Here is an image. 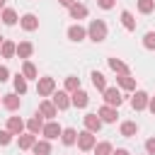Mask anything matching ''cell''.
<instances>
[{
  "mask_svg": "<svg viewBox=\"0 0 155 155\" xmlns=\"http://www.w3.org/2000/svg\"><path fill=\"white\" fill-rule=\"evenodd\" d=\"M87 39L94 41V44L104 41V39H107V22H104V19H92L90 27H87Z\"/></svg>",
  "mask_w": 155,
  "mask_h": 155,
  "instance_id": "obj_1",
  "label": "cell"
},
{
  "mask_svg": "<svg viewBox=\"0 0 155 155\" xmlns=\"http://www.w3.org/2000/svg\"><path fill=\"white\" fill-rule=\"evenodd\" d=\"M102 94H104V104H107V107L119 109V107H121V102H124V94H121V90H119V87H107Z\"/></svg>",
  "mask_w": 155,
  "mask_h": 155,
  "instance_id": "obj_2",
  "label": "cell"
},
{
  "mask_svg": "<svg viewBox=\"0 0 155 155\" xmlns=\"http://www.w3.org/2000/svg\"><path fill=\"white\" fill-rule=\"evenodd\" d=\"M75 143H78V148H80L82 153H90V150L97 145V138H94V133H90V131H80Z\"/></svg>",
  "mask_w": 155,
  "mask_h": 155,
  "instance_id": "obj_3",
  "label": "cell"
},
{
  "mask_svg": "<svg viewBox=\"0 0 155 155\" xmlns=\"http://www.w3.org/2000/svg\"><path fill=\"white\" fill-rule=\"evenodd\" d=\"M36 92H39V97H51L56 92V80L53 78H39L36 80Z\"/></svg>",
  "mask_w": 155,
  "mask_h": 155,
  "instance_id": "obj_4",
  "label": "cell"
},
{
  "mask_svg": "<svg viewBox=\"0 0 155 155\" xmlns=\"http://www.w3.org/2000/svg\"><path fill=\"white\" fill-rule=\"evenodd\" d=\"M41 119H48V121H53L56 116H58V109L53 107V102L51 99H41L39 102V111H36Z\"/></svg>",
  "mask_w": 155,
  "mask_h": 155,
  "instance_id": "obj_5",
  "label": "cell"
},
{
  "mask_svg": "<svg viewBox=\"0 0 155 155\" xmlns=\"http://www.w3.org/2000/svg\"><path fill=\"white\" fill-rule=\"evenodd\" d=\"M61 133H63V128H61L58 121H46V124H44L41 136H44L46 140H56V138H61Z\"/></svg>",
  "mask_w": 155,
  "mask_h": 155,
  "instance_id": "obj_6",
  "label": "cell"
},
{
  "mask_svg": "<svg viewBox=\"0 0 155 155\" xmlns=\"http://www.w3.org/2000/svg\"><path fill=\"white\" fill-rule=\"evenodd\" d=\"M51 102H53V107H56L58 111H63V109L70 107V94H68L65 90H58V92L51 94Z\"/></svg>",
  "mask_w": 155,
  "mask_h": 155,
  "instance_id": "obj_7",
  "label": "cell"
},
{
  "mask_svg": "<svg viewBox=\"0 0 155 155\" xmlns=\"http://www.w3.org/2000/svg\"><path fill=\"white\" fill-rule=\"evenodd\" d=\"M148 92H143V90H136L133 92V97H131V107L136 109V111H143V109H148Z\"/></svg>",
  "mask_w": 155,
  "mask_h": 155,
  "instance_id": "obj_8",
  "label": "cell"
},
{
  "mask_svg": "<svg viewBox=\"0 0 155 155\" xmlns=\"http://www.w3.org/2000/svg\"><path fill=\"white\" fill-rule=\"evenodd\" d=\"M70 104L78 107V109H85L90 104V94L85 90H75V92H70Z\"/></svg>",
  "mask_w": 155,
  "mask_h": 155,
  "instance_id": "obj_9",
  "label": "cell"
},
{
  "mask_svg": "<svg viewBox=\"0 0 155 155\" xmlns=\"http://www.w3.org/2000/svg\"><path fill=\"white\" fill-rule=\"evenodd\" d=\"M2 107H5L7 111H17V109L22 107V97L15 94V92H7V94H2Z\"/></svg>",
  "mask_w": 155,
  "mask_h": 155,
  "instance_id": "obj_10",
  "label": "cell"
},
{
  "mask_svg": "<svg viewBox=\"0 0 155 155\" xmlns=\"http://www.w3.org/2000/svg\"><path fill=\"white\" fill-rule=\"evenodd\" d=\"M19 27H22L24 31H36V29H39V19H36V15H31V12L22 15V17H19Z\"/></svg>",
  "mask_w": 155,
  "mask_h": 155,
  "instance_id": "obj_11",
  "label": "cell"
},
{
  "mask_svg": "<svg viewBox=\"0 0 155 155\" xmlns=\"http://www.w3.org/2000/svg\"><path fill=\"white\" fill-rule=\"evenodd\" d=\"M82 124H85V131H90V133H97L102 128V119L97 114H85L82 116Z\"/></svg>",
  "mask_w": 155,
  "mask_h": 155,
  "instance_id": "obj_12",
  "label": "cell"
},
{
  "mask_svg": "<svg viewBox=\"0 0 155 155\" xmlns=\"http://www.w3.org/2000/svg\"><path fill=\"white\" fill-rule=\"evenodd\" d=\"M68 39L75 41V44H80V41L87 39V29L80 27V24H73V27H68Z\"/></svg>",
  "mask_w": 155,
  "mask_h": 155,
  "instance_id": "obj_13",
  "label": "cell"
},
{
  "mask_svg": "<svg viewBox=\"0 0 155 155\" xmlns=\"http://www.w3.org/2000/svg\"><path fill=\"white\" fill-rule=\"evenodd\" d=\"M97 116L102 119V124H114L116 121V116H119V111L114 109V107H99V111H97Z\"/></svg>",
  "mask_w": 155,
  "mask_h": 155,
  "instance_id": "obj_14",
  "label": "cell"
},
{
  "mask_svg": "<svg viewBox=\"0 0 155 155\" xmlns=\"http://www.w3.org/2000/svg\"><path fill=\"white\" fill-rule=\"evenodd\" d=\"M24 128H27V124H24L19 116H10V119H7V131H10L12 136H22Z\"/></svg>",
  "mask_w": 155,
  "mask_h": 155,
  "instance_id": "obj_15",
  "label": "cell"
},
{
  "mask_svg": "<svg viewBox=\"0 0 155 155\" xmlns=\"http://www.w3.org/2000/svg\"><path fill=\"white\" fill-rule=\"evenodd\" d=\"M68 15H70V19H85L87 17V7L82 2H73L68 7Z\"/></svg>",
  "mask_w": 155,
  "mask_h": 155,
  "instance_id": "obj_16",
  "label": "cell"
},
{
  "mask_svg": "<svg viewBox=\"0 0 155 155\" xmlns=\"http://www.w3.org/2000/svg\"><path fill=\"white\" fill-rule=\"evenodd\" d=\"M27 131H29V133H34V136H39V133L44 131V119H41L39 114H34V116L27 121Z\"/></svg>",
  "mask_w": 155,
  "mask_h": 155,
  "instance_id": "obj_17",
  "label": "cell"
},
{
  "mask_svg": "<svg viewBox=\"0 0 155 155\" xmlns=\"http://www.w3.org/2000/svg\"><path fill=\"white\" fill-rule=\"evenodd\" d=\"M116 85H119L121 90L133 92V90H136V78H131V73H128V75H116Z\"/></svg>",
  "mask_w": 155,
  "mask_h": 155,
  "instance_id": "obj_18",
  "label": "cell"
},
{
  "mask_svg": "<svg viewBox=\"0 0 155 155\" xmlns=\"http://www.w3.org/2000/svg\"><path fill=\"white\" fill-rule=\"evenodd\" d=\"M31 150H34V155H51V140H46V138H36V143L31 145Z\"/></svg>",
  "mask_w": 155,
  "mask_h": 155,
  "instance_id": "obj_19",
  "label": "cell"
},
{
  "mask_svg": "<svg viewBox=\"0 0 155 155\" xmlns=\"http://www.w3.org/2000/svg\"><path fill=\"white\" fill-rule=\"evenodd\" d=\"M22 75H24V80H39L36 65H34L31 61H24V63H22Z\"/></svg>",
  "mask_w": 155,
  "mask_h": 155,
  "instance_id": "obj_20",
  "label": "cell"
},
{
  "mask_svg": "<svg viewBox=\"0 0 155 155\" xmlns=\"http://www.w3.org/2000/svg\"><path fill=\"white\" fill-rule=\"evenodd\" d=\"M36 143V136L34 133H22L19 138H17V145H19V150H31V145Z\"/></svg>",
  "mask_w": 155,
  "mask_h": 155,
  "instance_id": "obj_21",
  "label": "cell"
},
{
  "mask_svg": "<svg viewBox=\"0 0 155 155\" xmlns=\"http://www.w3.org/2000/svg\"><path fill=\"white\" fill-rule=\"evenodd\" d=\"M0 19H2V24H7V27H15L19 17H17V12H15L12 7H5V10H2V15H0Z\"/></svg>",
  "mask_w": 155,
  "mask_h": 155,
  "instance_id": "obj_22",
  "label": "cell"
},
{
  "mask_svg": "<svg viewBox=\"0 0 155 155\" xmlns=\"http://www.w3.org/2000/svg\"><path fill=\"white\" fill-rule=\"evenodd\" d=\"M15 53H17V44L10 41V39H5L2 46H0V56H2V58H12Z\"/></svg>",
  "mask_w": 155,
  "mask_h": 155,
  "instance_id": "obj_23",
  "label": "cell"
},
{
  "mask_svg": "<svg viewBox=\"0 0 155 155\" xmlns=\"http://www.w3.org/2000/svg\"><path fill=\"white\" fill-rule=\"evenodd\" d=\"M90 78H92L94 90H99V92H104V90H107V78H104L99 70H92V73H90Z\"/></svg>",
  "mask_w": 155,
  "mask_h": 155,
  "instance_id": "obj_24",
  "label": "cell"
},
{
  "mask_svg": "<svg viewBox=\"0 0 155 155\" xmlns=\"http://www.w3.org/2000/svg\"><path fill=\"white\" fill-rule=\"evenodd\" d=\"M31 53H34V46H31L29 41H19V44H17V53H15V56H19V58L27 61Z\"/></svg>",
  "mask_w": 155,
  "mask_h": 155,
  "instance_id": "obj_25",
  "label": "cell"
},
{
  "mask_svg": "<svg viewBox=\"0 0 155 155\" xmlns=\"http://www.w3.org/2000/svg\"><path fill=\"white\" fill-rule=\"evenodd\" d=\"M109 68H111L116 75H128V65H126L124 61H119V58H109Z\"/></svg>",
  "mask_w": 155,
  "mask_h": 155,
  "instance_id": "obj_26",
  "label": "cell"
},
{
  "mask_svg": "<svg viewBox=\"0 0 155 155\" xmlns=\"http://www.w3.org/2000/svg\"><path fill=\"white\" fill-rule=\"evenodd\" d=\"M136 133H138V124L136 121H124L121 124V136L124 138H133Z\"/></svg>",
  "mask_w": 155,
  "mask_h": 155,
  "instance_id": "obj_27",
  "label": "cell"
},
{
  "mask_svg": "<svg viewBox=\"0 0 155 155\" xmlns=\"http://www.w3.org/2000/svg\"><path fill=\"white\" fill-rule=\"evenodd\" d=\"M61 140H63V145H75V140H78V131H75V128H63Z\"/></svg>",
  "mask_w": 155,
  "mask_h": 155,
  "instance_id": "obj_28",
  "label": "cell"
},
{
  "mask_svg": "<svg viewBox=\"0 0 155 155\" xmlns=\"http://www.w3.org/2000/svg\"><path fill=\"white\" fill-rule=\"evenodd\" d=\"M121 24H124V29H126V31H133V29H136V19H133V15H131L128 10H124V12H121Z\"/></svg>",
  "mask_w": 155,
  "mask_h": 155,
  "instance_id": "obj_29",
  "label": "cell"
},
{
  "mask_svg": "<svg viewBox=\"0 0 155 155\" xmlns=\"http://www.w3.org/2000/svg\"><path fill=\"white\" fill-rule=\"evenodd\" d=\"M12 82H15V94H24V92H27V80H24L22 73H17Z\"/></svg>",
  "mask_w": 155,
  "mask_h": 155,
  "instance_id": "obj_30",
  "label": "cell"
},
{
  "mask_svg": "<svg viewBox=\"0 0 155 155\" xmlns=\"http://www.w3.org/2000/svg\"><path fill=\"white\" fill-rule=\"evenodd\" d=\"M92 150H94V155H111V153H114V148H111V143H109V140H102V143H97Z\"/></svg>",
  "mask_w": 155,
  "mask_h": 155,
  "instance_id": "obj_31",
  "label": "cell"
},
{
  "mask_svg": "<svg viewBox=\"0 0 155 155\" xmlns=\"http://www.w3.org/2000/svg\"><path fill=\"white\" fill-rule=\"evenodd\" d=\"M75 90H80V78L68 75V78H65V92L70 94V92H75Z\"/></svg>",
  "mask_w": 155,
  "mask_h": 155,
  "instance_id": "obj_32",
  "label": "cell"
},
{
  "mask_svg": "<svg viewBox=\"0 0 155 155\" xmlns=\"http://www.w3.org/2000/svg\"><path fill=\"white\" fill-rule=\"evenodd\" d=\"M155 10V0H138V12L140 15H150Z\"/></svg>",
  "mask_w": 155,
  "mask_h": 155,
  "instance_id": "obj_33",
  "label": "cell"
},
{
  "mask_svg": "<svg viewBox=\"0 0 155 155\" xmlns=\"http://www.w3.org/2000/svg\"><path fill=\"white\" fill-rule=\"evenodd\" d=\"M143 46H145L148 51H155V31H148V34L143 36Z\"/></svg>",
  "mask_w": 155,
  "mask_h": 155,
  "instance_id": "obj_34",
  "label": "cell"
},
{
  "mask_svg": "<svg viewBox=\"0 0 155 155\" xmlns=\"http://www.w3.org/2000/svg\"><path fill=\"white\" fill-rule=\"evenodd\" d=\"M10 143H12V133L7 128H2L0 131V145H10Z\"/></svg>",
  "mask_w": 155,
  "mask_h": 155,
  "instance_id": "obj_35",
  "label": "cell"
},
{
  "mask_svg": "<svg viewBox=\"0 0 155 155\" xmlns=\"http://www.w3.org/2000/svg\"><path fill=\"white\" fill-rule=\"evenodd\" d=\"M145 153L148 155H155V138H148L145 140Z\"/></svg>",
  "mask_w": 155,
  "mask_h": 155,
  "instance_id": "obj_36",
  "label": "cell"
},
{
  "mask_svg": "<svg viewBox=\"0 0 155 155\" xmlns=\"http://www.w3.org/2000/svg\"><path fill=\"white\" fill-rule=\"evenodd\" d=\"M97 5H99L102 10H111V7L116 5V0H97Z\"/></svg>",
  "mask_w": 155,
  "mask_h": 155,
  "instance_id": "obj_37",
  "label": "cell"
},
{
  "mask_svg": "<svg viewBox=\"0 0 155 155\" xmlns=\"http://www.w3.org/2000/svg\"><path fill=\"white\" fill-rule=\"evenodd\" d=\"M10 80V70H7V65H0V82H7Z\"/></svg>",
  "mask_w": 155,
  "mask_h": 155,
  "instance_id": "obj_38",
  "label": "cell"
},
{
  "mask_svg": "<svg viewBox=\"0 0 155 155\" xmlns=\"http://www.w3.org/2000/svg\"><path fill=\"white\" fill-rule=\"evenodd\" d=\"M148 109H150V114L155 116V97H150V99H148Z\"/></svg>",
  "mask_w": 155,
  "mask_h": 155,
  "instance_id": "obj_39",
  "label": "cell"
},
{
  "mask_svg": "<svg viewBox=\"0 0 155 155\" xmlns=\"http://www.w3.org/2000/svg\"><path fill=\"white\" fill-rule=\"evenodd\" d=\"M111 155H131V153H128V150H126V148H116V150H114V153H111Z\"/></svg>",
  "mask_w": 155,
  "mask_h": 155,
  "instance_id": "obj_40",
  "label": "cell"
},
{
  "mask_svg": "<svg viewBox=\"0 0 155 155\" xmlns=\"http://www.w3.org/2000/svg\"><path fill=\"white\" fill-rule=\"evenodd\" d=\"M58 2H61V5H63V7H70V5H73V2H75V0H58Z\"/></svg>",
  "mask_w": 155,
  "mask_h": 155,
  "instance_id": "obj_41",
  "label": "cell"
},
{
  "mask_svg": "<svg viewBox=\"0 0 155 155\" xmlns=\"http://www.w3.org/2000/svg\"><path fill=\"white\" fill-rule=\"evenodd\" d=\"M0 10H5V0H0Z\"/></svg>",
  "mask_w": 155,
  "mask_h": 155,
  "instance_id": "obj_42",
  "label": "cell"
},
{
  "mask_svg": "<svg viewBox=\"0 0 155 155\" xmlns=\"http://www.w3.org/2000/svg\"><path fill=\"white\" fill-rule=\"evenodd\" d=\"M2 41H5V36H0V46H2Z\"/></svg>",
  "mask_w": 155,
  "mask_h": 155,
  "instance_id": "obj_43",
  "label": "cell"
},
{
  "mask_svg": "<svg viewBox=\"0 0 155 155\" xmlns=\"http://www.w3.org/2000/svg\"><path fill=\"white\" fill-rule=\"evenodd\" d=\"M0 104H2V97H0Z\"/></svg>",
  "mask_w": 155,
  "mask_h": 155,
  "instance_id": "obj_44",
  "label": "cell"
}]
</instances>
